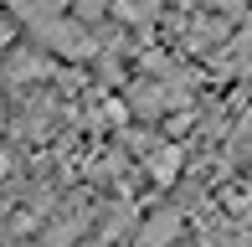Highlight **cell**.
Returning <instances> with one entry per match:
<instances>
[{
    "instance_id": "277c9868",
    "label": "cell",
    "mask_w": 252,
    "mask_h": 247,
    "mask_svg": "<svg viewBox=\"0 0 252 247\" xmlns=\"http://www.w3.org/2000/svg\"><path fill=\"white\" fill-rule=\"evenodd\" d=\"M0 134H5V88H0Z\"/></svg>"
},
{
    "instance_id": "3957f363",
    "label": "cell",
    "mask_w": 252,
    "mask_h": 247,
    "mask_svg": "<svg viewBox=\"0 0 252 247\" xmlns=\"http://www.w3.org/2000/svg\"><path fill=\"white\" fill-rule=\"evenodd\" d=\"M5 10L21 21V26H36V21H52L67 10V0H5Z\"/></svg>"
},
{
    "instance_id": "7a4b0ae2",
    "label": "cell",
    "mask_w": 252,
    "mask_h": 247,
    "mask_svg": "<svg viewBox=\"0 0 252 247\" xmlns=\"http://www.w3.org/2000/svg\"><path fill=\"white\" fill-rule=\"evenodd\" d=\"M180 227H186V216H180V211H170V206H159L155 216L139 227V237H134V242H139V247H170V242L180 237Z\"/></svg>"
},
{
    "instance_id": "6da1fadb",
    "label": "cell",
    "mask_w": 252,
    "mask_h": 247,
    "mask_svg": "<svg viewBox=\"0 0 252 247\" xmlns=\"http://www.w3.org/2000/svg\"><path fill=\"white\" fill-rule=\"evenodd\" d=\"M31 36H36V47L41 52H52V57H62V62H88L93 57V36H88V21H77V16H52V21H36V26H26Z\"/></svg>"
}]
</instances>
